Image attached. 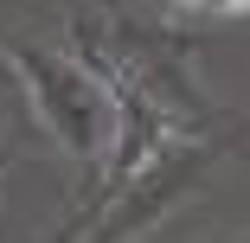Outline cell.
<instances>
[{
    "mask_svg": "<svg viewBox=\"0 0 250 243\" xmlns=\"http://www.w3.org/2000/svg\"><path fill=\"white\" fill-rule=\"evenodd\" d=\"M192 7H212V13H250V0H192Z\"/></svg>",
    "mask_w": 250,
    "mask_h": 243,
    "instance_id": "6da1fadb",
    "label": "cell"
}]
</instances>
